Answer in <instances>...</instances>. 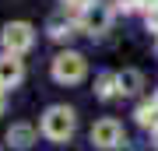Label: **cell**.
Wrapping results in <instances>:
<instances>
[{
  "label": "cell",
  "instance_id": "1",
  "mask_svg": "<svg viewBox=\"0 0 158 151\" xmlns=\"http://www.w3.org/2000/svg\"><path fill=\"white\" fill-rule=\"evenodd\" d=\"M74 130H77V112H74L70 106H49L42 112V120H39V134L46 141H53V144L70 141Z\"/></svg>",
  "mask_w": 158,
  "mask_h": 151
},
{
  "label": "cell",
  "instance_id": "2",
  "mask_svg": "<svg viewBox=\"0 0 158 151\" xmlns=\"http://www.w3.org/2000/svg\"><path fill=\"white\" fill-rule=\"evenodd\" d=\"M49 74H53L56 84H81L88 78V60H85V53H77V49H63V53L53 56Z\"/></svg>",
  "mask_w": 158,
  "mask_h": 151
},
{
  "label": "cell",
  "instance_id": "3",
  "mask_svg": "<svg viewBox=\"0 0 158 151\" xmlns=\"http://www.w3.org/2000/svg\"><path fill=\"white\" fill-rule=\"evenodd\" d=\"M113 18H116L113 4H102V0H95L91 7H85V11L77 14V28H81L85 35H91V39H98V35H106L109 28H113Z\"/></svg>",
  "mask_w": 158,
  "mask_h": 151
},
{
  "label": "cell",
  "instance_id": "4",
  "mask_svg": "<svg viewBox=\"0 0 158 151\" xmlns=\"http://www.w3.org/2000/svg\"><path fill=\"white\" fill-rule=\"evenodd\" d=\"M0 46H4V53L11 56H25L35 46V28L28 21H7L0 28Z\"/></svg>",
  "mask_w": 158,
  "mask_h": 151
},
{
  "label": "cell",
  "instance_id": "5",
  "mask_svg": "<svg viewBox=\"0 0 158 151\" xmlns=\"http://www.w3.org/2000/svg\"><path fill=\"white\" fill-rule=\"evenodd\" d=\"M88 137H91V144H95L98 151H116V148L127 144V130H123V123H119V120H113V116L98 120V123L91 127Z\"/></svg>",
  "mask_w": 158,
  "mask_h": 151
},
{
  "label": "cell",
  "instance_id": "6",
  "mask_svg": "<svg viewBox=\"0 0 158 151\" xmlns=\"http://www.w3.org/2000/svg\"><path fill=\"white\" fill-rule=\"evenodd\" d=\"M21 81H25V60L11 56V53H0V91L18 88Z\"/></svg>",
  "mask_w": 158,
  "mask_h": 151
},
{
  "label": "cell",
  "instance_id": "7",
  "mask_svg": "<svg viewBox=\"0 0 158 151\" xmlns=\"http://www.w3.org/2000/svg\"><path fill=\"white\" fill-rule=\"evenodd\" d=\"M77 32H81V28H77V21H74V18H67V11L46 18V35H49L53 42H70Z\"/></svg>",
  "mask_w": 158,
  "mask_h": 151
},
{
  "label": "cell",
  "instance_id": "8",
  "mask_svg": "<svg viewBox=\"0 0 158 151\" xmlns=\"http://www.w3.org/2000/svg\"><path fill=\"white\" fill-rule=\"evenodd\" d=\"M35 137H39V130H35L32 123H11L7 127V144H11L14 151H28L35 144Z\"/></svg>",
  "mask_w": 158,
  "mask_h": 151
},
{
  "label": "cell",
  "instance_id": "9",
  "mask_svg": "<svg viewBox=\"0 0 158 151\" xmlns=\"http://www.w3.org/2000/svg\"><path fill=\"white\" fill-rule=\"evenodd\" d=\"M116 95H119V70H102L98 78H95V99L109 102V99H116Z\"/></svg>",
  "mask_w": 158,
  "mask_h": 151
},
{
  "label": "cell",
  "instance_id": "10",
  "mask_svg": "<svg viewBox=\"0 0 158 151\" xmlns=\"http://www.w3.org/2000/svg\"><path fill=\"white\" fill-rule=\"evenodd\" d=\"M134 120H137V127H144V130H158V99H144V102H137V109H134Z\"/></svg>",
  "mask_w": 158,
  "mask_h": 151
},
{
  "label": "cell",
  "instance_id": "11",
  "mask_svg": "<svg viewBox=\"0 0 158 151\" xmlns=\"http://www.w3.org/2000/svg\"><path fill=\"white\" fill-rule=\"evenodd\" d=\"M141 88H144V74L137 70V67H127V70H119V95H123V99H134V95H141Z\"/></svg>",
  "mask_w": 158,
  "mask_h": 151
},
{
  "label": "cell",
  "instance_id": "12",
  "mask_svg": "<svg viewBox=\"0 0 158 151\" xmlns=\"http://www.w3.org/2000/svg\"><path fill=\"white\" fill-rule=\"evenodd\" d=\"M63 4V11H85V7H91L95 0H60Z\"/></svg>",
  "mask_w": 158,
  "mask_h": 151
},
{
  "label": "cell",
  "instance_id": "13",
  "mask_svg": "<svg viewBox=\"0 0 158 151\" xmlns=\"http://www.w3.org/2000/svg\"><path fill=\"white\" fill-rule=\"evenodd\" d=\"M144 25H148V32H151L155 39H158V7H155V11H148V14H144Z\"/></svg>",
  "mask_w": 158,
  "mask_h": 151
},
{
  "label": "cell",
  "instance_id": "14",
  "mask_svg": "<svg viewBox=\"0 0 158 151\" xmlns=\"http://www.w3.org/2000/svg\"><path fill=\"white\" fill-rule=\"evenodd\" d=\"M113 11H116V14H119V11H123V14H134V11H137V0H116Z\"/></svg>",
  "mask_w": 158,
  "mask_h": 151
},
{
  "label": "cell",
  "instance_id": "15",
  "mask_svg": "<svg viewBox=\"0 0 158 151\" xmlns=\"http://www.w3.org/2000/svg\"><path fill=\"white\" fill-rule=\"evenodd\" d=\"M155 7H158V0H137V11H144V14L155 11Z\"/></svg>",
  "mask_w": 158,
  "mask_h": 151
},
{
  "label": "cell",
  "instance_id": "16",
  "mask_svg": "<svg viewBox=\"0 0 158 151\" xmlns=\"http://www.w3.org/2000/svg\"><path fill=\"white\" fill-rule=\"evenodd\" d=\"M0 109H4V91H0Z\"/></svg>",
  "mask_w": 158,
  "mask_h": 151
},
{
  "label": "cell",
  "instance_id": "17",
  "mask_svg": "<svg viewBox=\"0 0 158 151\" xmlns=\"http://www.w3.org/2000/svg\"><path fill=\"white\" fill-rule=\"evenodd\" d=\"M155 148H158V130H155Z\"/></svg>",
  "mask_w": 158,
  "mask_h": 151
},
{
  "label": "cell",
  "instance_id": "18",
  "mask_svg": "<svg viewBox=\"0 0 158 151\" xmlns=\"http://www.w3.org/2000/svg\"><path fill=\"white\" fill-rule=\"evenodd\" d=\"M155 99H158V91H155Z\"/></svg>",
  "mask_w": 158,
  "mask_h": 151
}]
</instances>
